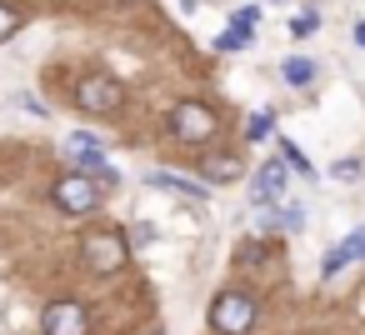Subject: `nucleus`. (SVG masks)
Returning <instances> with one entry per match:
<instances>
[{
    "label": "nucleus",
    "instance_id": "obj_1",
    "mask_svg": "<svg viewBox=\"0 0 365 335\" xmlns=\"http://www.w3.org/2000/svg\"><path fill=\"white\" fill-rule=\"evenodd\" d=\"M125 260H130V235L125 230H96V235H86V265L96 275H115V270H125Z\"/></svg>",
    "mask_w": 365,
    "mask_h": 335
},
{
    "label": "nucleus",
    "instance_id": "obj_2",
    "mask_svg": "<svg viewBox=\"0 0 365 335\" xmlns=\"http://www.w3.org/2000/svg\"><path fill=\"white\" fill-rule=\"evenodd\" d=\"M210 325H215L220 335H245V330L255 325V300H250L245 290H220V295L210 300Z\"/></svg>",
    "mask_w": 365,
    "mask_h": 335
},
{
    "label": "nucleus",
    "instance_id": "obj_3",
    "mask_svg": "<svg viewBox=\"0 0 365 335\" xmlns=\"http://www.w3.org/2000/svg\"><path fill=\"white\" fill-rule=\"evenodd\" d=\"M76 105H81L86 115H115V110L125 105V86L110 81V76H86V81L76 86Z\"/></svg>",
    "mask_w": 365,
    "mask_h": 335
},
{
    "label": "nucleus",
    "instance_id": "obj_4",
    "mask_svg": "<svg viewBox=\"0 0 365 335\" xmlns=\"http://www.w3.org/2000/svg\"><path fill=\"white\" fill-rule=\"evenodd\" d=\"M170 135L185 140V145H205V140L215 135V110L200 105V100H180V105L170 110Z\"/></svg>",
    "mask_w": 365,
    "mask_h": 335
},
{
    "label": "nucleus",
    "instance_id": "obj_5",
    "mask_svg": "<svg viewBox=\"0 0 365 335\" xmlns=\"http://www.w3.org/2000/svg\"><path fill=\"white\" fill-rule=\"evenodd\" d=\"M51 195H56V205H61L66 215H91V210L101 205V190H96V180H91L86 170H71V175H61Z\"/></svg>",
    "mask_w": 365,
    "mask_h": 335
},
{
    "label": "nucleus",
    "instance_id": "obj_6",
    "mask_svg": "<svg viewBox=\"0 0 365 335\" xmlns=\"http://www.w3.org/2000/svg\"><path fill=\"white\" fill-rule=\"evenodd\" d=\"M41 330H46V335H86V330H91V315H86L81 300H56V305H46Z\"/></svg>",
    "mask_w": 365,
    "mask_h": 335
},
{
    "label": "nucleus",
    "instance_id": "obj_7",
    "mask_svg": "<svg viewBox=\"0 0 365 335\" xmlns=\"http://www.w3.org/2000/svg\"><path fill=\"white\" fill-rule=\"evenodd\" d=\"M355 260H365V230H350V235H345V240L320 260V275H325V280H335V275H340L345 265H355Z\"/></svg>",
    "mask_w": 365,
    "mask_h": 335
},
{
    "label": "nucleus",
    "instance_id": "obj_8",
    "mask_svg": "<svg viewBox=\"0 0 365 335\" xmlns=\"http://www.w3.org/2000/svg\"><path fill=\"white\" fill-rule=\"evenodd\" d=\"M285 160H265L260 170H255V205H275L280 200V190H285Z\"/></svg>",
    "mask_w": 365,
    "mask_h": 335
},
{
    "label": "nucleus",
    "instance_id": "obj_9",
    "mask_svg": "<svg viewBox=\"0 0 365 335\" xmlns=\"http://www.w3.org/2000/svg\"><path fill=\"white\" fill-rule=\"evenodd\" d=\"M150 185H155V190L190 195V200H205V185H200V180H185V175H165V170H160V175H150Z\"/></svg>",
    "mask_w": 365,
    "mask_h": 335
},
{
    "label": "nucleus",
    "instance_id": "obj_10",
    "mask_svg": "<svg viewBox=\"0 0 365 335\" xmlns=\"http://www.w3.org/2000/svg\"><path fill=\"white\" fill-rule=\"evenodd\" d=\"M200 170H205V180H210V185H230V180H240V160H235V155H220V160H205Z\"/></svg>",
    "mask_w": 365,
    "mask_h": 335
},
{
    "label": "nucleus",
    "instance_id": "obj_11",
    "mask_svg": "<svg viewBox=\"0 0 365 335\" xmlns=\"http://www.w3.org/2000/svg\"><path fill=\"white\" fill-rule=\"evenodd\" d=\"M280 76H285L290 86H310V81H315V61H305V56H290V61L280 66Z\"/></svg>",
    "mask_w": 365,
    "mask_h": 335
},
{
    "label": "nucleus",
    "instance_id": "obj_12",
    "mask_svg": "<svg viewBox=\"0 0 365 335\" xmlns=\"http://www.w3.org/2000/svg\"><path fill=\"white\" fill-rule=\"evenodd\" d=\"M280 160H285V165H295V175H315V165L305 160V150H300L295 140H280Z\"/></svg>",
    "mask_w": 365,
    "mask_h": 335
},
{
    "label": "nucleus",
    "instance_id": "obj_13",
    "mask_svg": "<svg viewBox=\"0 0 365 335\" xmlns=\"http://www.w3.org/2000/svg\"><path fill=\"white\" fill-rule=\"evenodd\" d=\"M250 31H255V26H245V21H235V26H230V31H225V36L215 41V51H240V46L250 41Z\"/></svg>",
    "mask_w": 365,
    "mask_h": 335
},
{
    "label": "nucleus",
    "instance_id": "obj_14",
    "mask_svg": "<svg viewBox=\"0 0 365 335\" xmlns=\"http://www.w3.org/2000/svg\"><path fill=\"white\" fill-rule=\"evenodd\" d=\"M270 125H275V115H270V110H255V115L245 120V140H265Z\"/></svg>",
    "mask_w": 365,
    "mask_h": 335
},
{
    "label": "nucleus",
    "instance_id": "obj_15",
    "mask_svg": "<svg viewBox=\"0 0 365 335\" xmlns=\"http://www.w3.org/2000/svg\"><path fill=\"white\" fill-rule=\"evenodd\" d=\"M16 26H21V16H16L11 6H0V41H11V36H16Z\"/></svg>",
    "mask_w": 365,
    "mask_h": 335
},
{
    "label": "nucleus",
    "instance_id": "obj_16",
    "mask_svg": "<svg viewBox=\"0 0 365 335\" xmlns=\"http://www.w3.org/2000/svg\"><path fill=\"white\" fill-rule=\"evenodd\" d=\"M335 175H340V180H360L365 170H360V160H340V165H335Z\"/></svg>",
    "mask_w": 365,
    "mask_h": 335
},
{
    "label": "nucleus",
    "instance_id": "obj_17",
    "mask_svg": "<svg viewBox=\"0 0 365 335\" xmlns=\"http://www.w3.org/2000/svg\"><path fill=\"white\" fill-rule=\"evenodd\" d=\"M290 31H295V36H310V31H315V16H300V21H290Z\"/></svg>",
    "mask_w": 365,
    "mask_h": 335
},
{
    "label": "nucleus",
    "instance_id": "obj_18",
    "mask_svg": "<svg viewBox=\"0 0 365 335\" xmlns=\"http://www.w3.org/2000/svg\"><path fill=\"white\" fill-rule=\"evenodd\" d=\"M355 46H365V21H360V26H355Z\"/></svg>",
    "mask_w": 365,
    "mask_h": 335
}]
</instances>
